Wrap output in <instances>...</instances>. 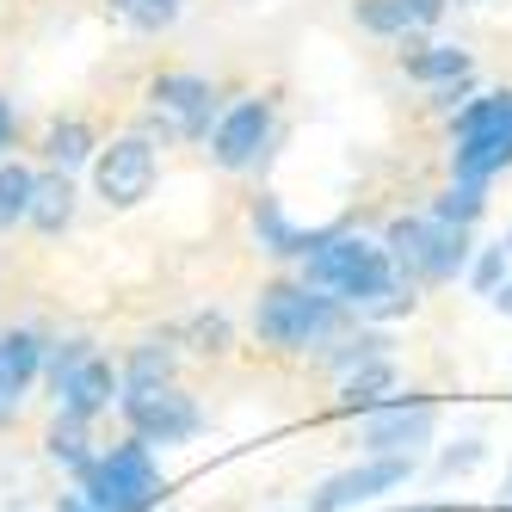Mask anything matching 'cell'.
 I'll list each match as a JSON object with an SVG mask.
<instances>
[{
    "label": "cell",
    "mask_w": 512,
    "mask_h": 512,
    "mask_svg": "<svg viewBox=\"0 0 512 512\" xmlns=\"http://www.w3.org/2000/svg\"><path fill=\"white\" fill-rule=\"evenodd\" d=\"M303 272L315 290H327L334 303H352V309H371V315H395L408 309L414 297L395 284V266L389 253L358 241V235H315V247L303 253Z\"/></svg>",
    "instance_id": "cell-1"
},
{
    "label": "cell",
    "mask_w": 512,
    "mask_h": 512,
    "mask_svg": "<svg viewBox=\"0 0 512 512\" xmlns=\"http://www.w3.org/2000/svg\"><path fill=\"white\" fill-rule=\"evenodd\" d=\"M253 327H260L266 346H284V352L315 346V340L334 334V297L315 290V284H272L266 297H260Z\"/></svg>",
    "instance_id": "cell-2"
},
{
    "label": "cell",
    "mask_w": 512,
    "mask_h": 512,
    "mask_svg": "<svg viewBox=\"0 0 512 512\" xmlns=\"http://www.w3.org/2000/svg\"><path fill=\"white\" fill-rule=\"evenodd\" d=\"M81 475H87L81 494L93 500V512H155V500H161V469L149 463L142 438L136 445H118L99 463H87Z\"/></svg>",
    "instance_id": "cell-3"
},
{
    "label": "cell",
    "mask_w": 512,
    "mask_h": 512,
    "mask_svg": "<svg viewBox=\"0 0 512 512\" xmlns=\"http://www.w3.org/2000/svg\"><path fill=\"white\" fill-rule=\"evenodd\" d=\"M389 253L408 278H451L463 272L469 247H463V229L445 223V216H414V223H395L389 229Z\"/></svg>",
    "instance_id": "cell-4"
},
{
    "label": "cell",
    "mask_w": 512,
    "mask_h": 512,
    "mask_svg": "<svg viewBox=\"0 0 512 512\" xmlns=\"http://www.w3.org/2000/svg\"><path fill=\"white\" fill-rule=\"evenodd\" d=\"M50 377H56V395H62V408L68 414H99V408H112V389H118V377H112V364H105L99 352H87L81 340L68 346V352H56V364H50Z\"/></svg>",
    "instance_id": "cell-5"
},
{
    "label": "cell",
    "mask_w": 512,
    "mask_h": 512,
    "mask_svg": "<svg viewBox=\"0 0 512 512\" xmlns=\"http://www.w3.org/2000/svg\"><path fill=\"white\" fill-rule=\"evenodd\" d=\"M124 420L136 426L142 445H179V438H192L198 432V408L179 389H130L124 395Z\"/></svg>",
    "instance_id": "cell-6"
},
{
    "label": "cell",
    "mask_w": 512,
    "mask_h": 512,
    "mask_svg": "<svg viewBox=\"0 0 512 512\" xmlns=\"http://www.w3.org/2000/svg\"><path fill=\"white\" fill-rule=\"evenodd\" d=\"M408 475H414V457H371L364 469H346V475H334V482H321V488L309 494V512H346V506H358L364 494L401 488Z\"/></svg>",
    "instance_id": "cell-7"
},
{
    "label": "cell",
    "mask_w": 512,
    "mask_h": 512,
    "mask_svg": "<svg viewBox=\"0 0 512 512\" xmlns=\"http://www.w3.org/2000/svg\"><path fill=\"white\" fill-rule=\"evenodd\" d=\"M155 186V149L142 136H124L99 155V192L105 204H142Z\"/></svg>",
    "instance_id": "cell-8"
},
{
    "label": "cell",
    "mask_w": 512,
    "mask_h": 512,
    "mask_svg": "<svg viewBox=\"0 0 512 512\" xmlns=\"http://www.w3.org/2000/svg\"><path fill=\"white\" fill-rule=\"evenodd\" d=\"M432 438V408L426 401H414V408H383L364 420V445H371L377 457H414V445H426Z\"/></svg>",
    "instance_id": "cell-9"
},
{
    "label": "cell",
    "mask_w": 512,
    "mask_h": 512,
    "mask_svg": "<svg viewBox=\"0 0 512 512\" xmlns=\"http://www.w3.org/2000/svg\"><path fill=\"white\" fill-rule=\"evenodd\" d=\"M266 130H272V112H266L260 99L235 105V112H229L223 124H216V161H223V167H247L253 155H260Z\"/></svg>",
    "instance_id": "cell-10"
},
{
    "label": "cell",
    "mask_w": 512,
    "mask_h": 512,
    "mask_svg": "<svg viewBox=\"0 0 512 512\" xmlns=\"http://www.w3.org/2000/svg\"><path fill=\"white\" fill-rule=\"evenodd\" d=\"M38 358H44V346L31 334H0V420L19 408V389L38 377Z\"/></svg>",
    "instance_id": "cell-11"
},
{
    "label": "cell",
    "mask_w": 512,
    "mask_h": 512,
    "mask_svg": "<svg viewBox=\"0 0 512 512\" xmlns=\"http://www.w3.org/2000/svg\"><path fill=\"white\" fill-rule=\"evenodd\" d=\"M457 142H512V93H488L457 118Z\"/></svg>",
    "instance_id": "cell-12"
},
{
    "label": "cell",
    "mask_w": 512,
    "mask_h": 512,
    "mask_svg": "<svg viewBox=\"0 0 512 512\" xmlns=\"http://www.w3.org/2000/svg\"><path fill=\"white\" fill-rule=\"evenodd\" d=\"M155 105H161V112H179L186 130H198L210 118V87L198 75H161L155 81Z\"/></svg>",
    "instance_id": "cell-13"
},
{
    "label": "cell",
    "mask_w": 512,
    "mask_h": 512,
    "mask_svg": "<svg viewBox=\"0 0 512 512\" xmlns=\"http://www.w3.org/2000/svg\"><path fill=\"white\" fill-rule=\"evenodd\" d=\"M68 210H75V186H68V173L38 179V192H31V223H38L44 235H56L68 223Z\"/></svg>",
    "instance_id": "cell-14"
},
{
    "label": "cell",
    "mask_w": 512,
    "mask_h": 512,
    "mask_svg": "<svg viewBox=\"0 0 512 512\" xmlns=\"http://www.w3.org/2000/svg\"><path fill=\"white\" fill-rule=\"evenodd\" d=\"M512 167V142H457V179H475L482 186L488 173Z\"/></svg>",
    "instance_id": "cell-15"
},
{
    "label": "cell",
    "mask_w": 512,
    "mask_h": 512,
    "mask_svg": "<svg viewBox=\"0 0 512 512\" xmlns=\"http://www.w3.org/2000/svg\"><path fill=\"white\" fill-rule=\"evenodd\" d=\"M44 445H50V457H56V463H68V469H87V420L62 408V420L50 426V438H44Z\"/></svg>",
    "instance_id": "cell-16"
},
{
    "label": "cell",
    "mask_w": 512,
    "mask_h": 512,
    "mask_svg": "<svg viewBox=\"0 0 512 512\" xmlns=\"http://www.w3.org/2000/svg\"><path fill=\"white\" fill-rule=\"evenodd\" d=\"M31 192H38V179L25 167H0V229H13L19 216H31Z\"/></svg>",
    "instance_id": "cell-17"
},
{
    "label": "cell",
    "mask_w": 512,
    "mask_h": 512,
    "mask_svg": "<svg viewBox=\"0 0 512 512\" xmlns=\"http://www.w3.org/2000/svg\"><path fill=\"white\" fill-rule=\"evenodd\" d=\"M408 68H414L420 81H463L469 75V56L463 50H414Z\"/></svg>",
    "instance_id": "cell-18"
},
{
    "label": "cell",
    "mask_w": 512,
    "mask_h": 512,
    "mask_svg": "<svg viewBox=\"0 0 512 512\" xmlns=\"http://www.w3.org/2000/svg\"><path fill=\"white\" fill-rule=\"evenodd\" d=\"M358 25L364 31H377V38H395V31H408V7L401 0H358Z\"/></svg>",
    "instance_id": "cell-19"
},
{
    "label": "cell",
    "mask_w": 512,
    "mask_h": 512,
    "mask_svg": "<svg viewBox=\"0 0 512 512\" xmlns=\"http://www.w3.org/2000/svg\"><path fill=\"white\" fill-rule=\"evenodd\" d=\"M432 216H445V223H475V216H482V186H475V179H457V186L445 192V198H438V210Z\"/></svg>",
    "instance_id": "cell-20"
},
{
    "label": "cell",
    "mask_w": 512,
    "mask_h": 512,
    "mask_svg": "<svg viewBox=\"0 0 512 512\" xmlns=\"http://www.w3.org/2000/svg\"><path fill=\"white\" fill-rule=\"evenodd\" d=\"M87 149H93L87 124H56V130H50V161H56V167H75V161H87Z\"/></svg>",
    "instance_id": "cell-21"
},
{
    "label": "cell",
    "mask_w": 512,
    "mask_h": 512,
    "mask_svg": "<svg viewBox=\"0 0 512 512\" xmlns=\"http://www.w3.org/2000/svg\"><path fill=\"white\" fill-rule=\"evenodd\" d=\"M389 383H395V377H389V364H371V371H358V377L346 383V408H377Z\"/></svg>",
    "instance_id": "cell-22"
},
{
    "label": "cell",
    "mask_w": 512,
    "mask_h": 512,
    "mask_svg": "<svg viewBox=\"0 0 512 512\" xmlns=\"http://www.w3.org/2000/svg\"><path fill=\"white\" fill-rule=\"evenodd\" d=\"M161 383H167V352L142 346V352L130 358V389H161Z\"/></svg>",
    "instance_id": "cell-23"
},
{
    "label": "cell",
    "mask_w": 512,
    "mask_h": 512,
    "mask_svg": "<svg viewBox=\"0 0 512 512\" xmlns=\"http://www.w3.org/2000/svg\"><path fill=\"white\" fill-rule=\"evenodd\" d=\"M124 13L142 25V31H161V25H173V13H179V0H124Z\"/></svg>",
    "instance_id": "cell-24"
},
{
    "label": "cell",
    "mask_w": 512,
    "mask_h": 512,
    "mask_svg": "<svg viewBox=\"0 0 512 512\" xmlns=\"http://www.w3.org/2000/svg\"><path fill=\"white\" fill-rule=\"evenodd\" d=\"M475 463H482V438H463L457 451L438 457V475H463V469H475Z\"/></svg>",
    "instance_id": "cell-25"
},
{
    "label": "cell",
    "mask_w": 512,
    "mask_h": 512,
    "mask_svg": "<svg viewBox=\"0 0 512 512\" xmlns=\"http://www.w3.org/2000/svg\"><path fill=\"white\" fill-rule=\"evenodd\" d=\"M500 272H506V247H488L482 260H475V290H488V297H494V290H500Z\"/></svg>",
    "instance_id": "cell-26"
},
{
    "label": "cell",
    "mask_w": 512,
    "mask_h": 512,
    "mask_svg": "<svg viewBox=\"0 0 512 512\" xmlns=\"http://www.w3.org/2000/svg\"><path fill=\"white\" fill-rule=\"evenodd\" d=\"M401 7H408V19H414V25H432L438 13H445V0H401Z\"/></svg>",
    "instance_id": "cell-27"
},
{
    "label": "cell",
    "mask_w": 512,
    "mask_h": 512,
    "mask_svg": "<svg viewBox=\"0 0 512 512\" xmlns=\"http://www.w3.org/2000/svg\"><path fill=\"white\" fill-rule=\"evenodd\" d=\"M56 512H93V500H87V494H62Z\"/></svg>",
    "instance_id": "cell-28"
},
{
    "label": "cell",
    "mask_w": 512,
    "mask_h": 512,
    "mask_svg": "<svg viewBox=\"0 0 512 512\" xmlns=\"http://www.w3.org/2000/svg\"><path fill=\"white\" fill-rule=\"evenodd\" d=\"M13 142V112H7V99H0V149Z\"/></svg>",
    "instance_id": "cell-29"
},
{
    "label": "cell",
    "mask_w": 512,
    "mask_h": 512,
    "mask_svg": "<svg viewBox=\"0 0 512 512\" xmlns=\"http://www.w3.org/2000/svg\"><path fill=\"white\" fill-rule=\"evenodd\" d=\"M494 303H500V315H512V284H500V290H494Z\"/></svg>",
    "instance_id": "cell-30"
},
{
    "label": "cell",
    "mask_w": 512,
    "mask_h": 512,
    "mask_svg": "<svg viewBox=\"0 0 512 512\" xmlns=\"http://www.w3.org/2000/svg\"><path fill=\"white\" fill-rule=\"evenodd\" d=\"M506 253H512V235H506Z\"/></svg>",
    "instance_id": "cell-31"
},
{
    "label": "cell",
    "mask_w": 512,
    "mask_h": 512,
    "mask_svg": "<svg viewBox=\"0 0 512 512\" xmlns=\"http://www.w3.org/2000/svg\"><path fill=\"white\" fill-rule=\"evenodd\" d=\"M432 512H445V506H432Z\"/></svg>",
    "instance_id": "cell-32"
}]
</instances>
